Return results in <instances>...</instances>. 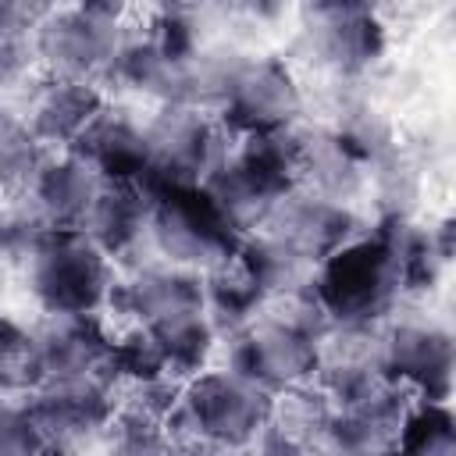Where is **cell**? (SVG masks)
<instances>
[{
	"instance_id": "cell-1",
	"label": "cell",
	"mask_w": 456,
	"mask_h": 456,
	"mask_svg": "<svg viewBox=\"0 0 456 456\" xmlns=\"http://www.w3.org/2000/svg\"><path fill=\"white\" fill-rule=\"evenodd\" d=\"M267 410L271 392L232 367L196 370L182 381L167 413V435L182 449H246L264 431Z\"/></svg>"
},
{
	"instance_id": "cell-16",
	"label": "cell",
	"mask_w": 456,
	"mask_h": 456,
	"mask_svg": "<svg viewBox=\"0 0 456 456\" xmlns=\"http://www.w3.org/2000/svg\"><path fill=\"white\" fill-rule=\"evenodd\" d=\"M82 235H89L110 260L132 256L142 239H150V196L139 182L103 178L86 221L78 224Z\"/></svg>"
},
{
	"instance_id": "cell-13",
	"label": "cell",
	"mask_w": 456,
	"mask_h": 456,
	"mask_svg": "<svg viewBox=\"0 0 456 456\" xmlns=\"http://www.w3.org/2000/svg\"><path fill=\"white\" fill-rule=\"evenodd\" d=\"M28 331H32V342H36L46 378H68V374L110 378V342L114 338L107 335L100 314L43 310L39 321L28 324Z\"/></svg>"
},
{
	"instance_id": "cell-14",
	"label": "cell",
	"mask_w": 456,
	"mask_h": 456,
	"mask_svg": "<svg viewBox=\"0 0 456 456\" xmlns=\"http://www.w3.org/2000/svg\"><path fill=\"white\" fill-rule=\"evenodd\" d=\"M107 103V96L100 93L96 82H78V78H53L43 75L32 93L21 103V118L28 125V132L36 135V142L46 146H61L68 150L78 132L96 118V110Z\"/></svg>"
},
{
	"instance_id": "cell-15",
	"label": "cell",
	"mask_w": 456,
	"mask_h": 456,
	"mask_svg": "<svg viewBox=\"0 0 456 456\" xmlns=\"http://www.w3.org/2000/svg\"><path fill=\"white\" fill-rule=\"evenodd\" d=\"M100 185H103V175L89 160H82L71 150H61L57 157L43 153L25 192L50 228H78Z\"/></svg>"
},
{
	"instance_id": "cell-33",
	"label": "cell",
	"mask_w": 456,
	"mask_h": 456,
	"mask_svg": "<svg viewBox=\"0 0 456 456\" xmlns=\"http://www.w3.org/2000/svg\"><path fill=\"white\" fill-rule=\"evenodd\" d=\"M324 7H370V0H310V11H324Z\"/></svg>"
},
{
	"instance_id": "cell-4",
	"label": "cell",
	"mask_w": 456,
	"mask_h": 456,
	"mask_svg": "<svg viewBox=\"0 0 456 456\" xmlns=\"http://www.w3.org/2000/svg\"><path fill=\"white\" fill-rule=\"evenodd\" d=\"M150 196V239L167 264L210 271L235 256L239 232L224 221L203 185H167Z\"/></svg>"
},
{
	"instance_id": "cell-28",
	"label": "cell",
	"mask_w": 456,
	"mask_h": 456,
	"mask_svg": "<svg viewBox=\"0 0 456 456\" xmlns=\"http://www.w3.org/2000/svg\"><path fill=\"white\" fill-rule=\"evenodd\" d=\"M50 232L28 192L18 196H0V264L21 267L28 253L39 246V239Z\"/></svg>"
},
{
	"instance_id": "cell-18",
	"label": "cell",
	"mask_w": 456,
	"mask_h": 456,
	"mask_svg": "<svg viewBox=\"0 0 456 456\" xmlns=\"http://www.w3.org/2000/svg\"><path fill=\"white\" fill-rule=\"evenodd\" d=\"M203 192L214 200V207L224 214V221L246 235V232H256L267 217V210L274 207V200L289 189L285 182L271 178L267 171H260L256 164H249L242 153L228 150L224 160L200 182Z\"/></svg>"
},
{
	"instance_id": "cell-23",
	"label": "cell",
	"mask_w": 456,
	"mask_h": 456,
	"mask_svg": "<svg viewBox=\"0 0 456 456\" xmlns=\"http://www.w3.org/2000/svg\"><path fill=\"white\" fill-rule=\"evenodd\" d=\"M235 260L249 274V281L260 289V296H274V292H289V289L310 285L314 281V267H317V264H310L306 256H299L296 249H289L285 242H278L274 235H267L260 228L246 232L239 239Z\"/></svg>"
},
{
	"instance_id": "cell-12",
	"label": "cell",
	"mask_w": 456,
	"mask_h": 456,
	"mask_svg": "<svg viewBox=\"0 0 456 456\" xmlns=\"http://www.w3.org/2000/svg\"><path fill=\"white\" fill-rule=\"evenodd\" d=\"M107 310L132 317V328H153L203 306V274L178 264H142L128 278L110 281Z\"/></svg>"
},
{
	"instance_id": "cell-6",
	"label": "cell",
	"mask_w": 456,
	"mask_h": 456,
	"mask_svg": "<svg viewBox=\"0 0 456 456\" xmlns=\"http://www.w3.org/2000/svg\"><path fill=\"white\" fill-rule=\"evenodd\" d=\"M125 36L121 18L100 14L78 4L53 7L32 32L39 68L53 78H78V82H103L114 50Z\"/></svg>"
},
{
	"instance_id": "cell-2",
	"label": "cell",
	"mask_w": 456,
	"mask_h": 456,
	"mask_svg": "<svg viewBox=\"0 0 456 456\" xmlns=\"http://www.w3.org/2000/svg\"><path fill=\"white\" fill-rule=\"evenodd\" d=\"M25 289L39 310L100 314L114 281L110 256L78 228H50L21 264Z\"/></svg>"
},
{
	"instance_id": "cell-19",
	"label": "cell",
	"mask_w": 456,
	"mask_h": 456,
	"mask_svg": "<svg viewBox=\"0 0 456 456\" xmlns=\"http://www.w3.org/2000/svg\"><path fill=\"white\" fill-rule=\"evenodd\" d=\"M82 160H89L103 178L139 182L146 175V132L142 121H135L128 110L103 103L96 118L78 132V139L68 146Z\"/></svg>"
},
{
	"instance_id": "cell-30",
	"label": "cell",
	"mask_w": 456,
	"mask_h": 456,
	"mask_svg": "<svg viewBox=\"0 0 456 456\" xmlns=\"http://www.w3.org/2000/svg\"><path fill=\"white\" fill-rule=\"evenodd\" d=\"M39 78H43V68H39L32 36H0V100L11 103L18 96L25 103V96Z\"/></svg>"
},
{
	"instance_id": "cell-10",
	"label": "cell",
	"mask_w": 456,
	"mask_h": 456,
	"mask_svg": "<svg viewBox=\"0 0 456 456\" xmlns=\"http://www.w3.org/2000/svg\"><path fill=\"white\" fill-rule=\"evenodd\" d=\"M260 232L274 235L310 264H321L360 235V217L349 210V203H338L296 182L274 200Z\"/></svg>"
},
{
	"instance_id": "cell-17",
	"label": "cell",
	"mask_w": 456,
	"mask_h": 456,
	"mask_svg": "<svg viewBox=\"0 0 456 456\" xmlns=\"http://www.w3.org/2000/svg\"><path fill=\"white\" fill-rule=\"evenodd\" d=\"M331 413H335L331 395L321 385H314V381L271 392V410H267L264 431L256 435L253 445L278 449V452L324 449Z\"/></svg>"
},
{
	"instance_id": "cell-32",
	"label": "cell",
	"mask_w": 456,
	"mask_h": 456,
	"mask_svg": "<svg viewBox=\"0 0 456 456\" xmlns=\"http://www.w3.org/2000/svg\"><path fill=\"white\" fill-rule=\"evenodd\" d=\"M57 0H0V36H32Z\"/></svg>"
},
{
	"instance_id": "cell-11",
	"label": "cell",
	"mask_w": 456,
	"mask_h": 456,
	"mask_svg": "<svg viewBox=\"0 0 456 456\" xmlns=\"http://www.w3.org/2000/svg\"><path fill=\"white\" fill-rule=\"evenodd\" d=\"M378 367L385 378L417 399L449 403L452 392V338L424 321H395L378 328Z\"/></svg>"
},
{
	"instance_id": "cell-24",
	"label": "cell",
	"mask_w": 456,
	"mask_h": 456,
	"mask_svg": "<svg viewBox=\"0 0 456 456\" xmlns=\"http://www.w3.org/2000/svg\"><path fill=\"white\" fill-rule=\"evenodd\" d=\"M260 289L249 281V274L239 267V260H224L210 271H203V306L217 335H232L246 328L260 310Z\"/></svg>"
},
{
	"instance_id": "cell-8",
	"label": "cell",
	"mask_w": 456,
	"mask_h": 456,
	"mask_svg": "<svg viewBox=\"0 0 456 456\" xmlns=\"http://www.w3.org/2000/svg\"><path fill=\"white\" fill-rule=\"evenodd\" d=\"M303 114V93L296 75L278 57H242L217 110V121L232 139L292 128Z\"/></svg>"
},
{
	"instance_id": "cell-27",
	"label": "cell",
	"mask_w": 456,
	"mask_h": 456,
	"mask_svg": "<svg viewBox=\"0 0 456 456\" xmlns=\"http://www.w3.org/2000/svg\"><path fill=\"white\" fill-rule=\"evenodd\" d=\"M43 378L32 331L0 317V395H28Z\"/></svg>"
},
{
	"instance_id": "cell-21",
	"label": "cell",
	"mask_w": 456,
	"mask_h": 456,
	"mask_svg": "<svg viewBox=\"0 0 456 456\" xmlns=\"http://www.w3.org/2000/svg\"><path fill=\"white\" fill-rule=\"evenodd\" d=\"M299 139V185L331 196L338 203H349L363 189V164L342 146L335 128H310L296 132Z\"/></svg>"
},
{
	"instance_id": "cell-9",
	"label": "cell",
	"mask_w": 456,
	"mask_h": 456,
	"mask_svg": "<svg viewBox=\"0 0 456 456\" xmlns=\"http://www.w3.org/2000/svg\"><path fill=\"white\" fill-rule=\"evenodd\" d=\"M224 342H228L224 367L256 381L267 392L314 381L317 374V338L292 331L278 321L253 317L246 328L224 335Z\"/></svg>"
},
{
	"instance_id": "cell-22",
	"label": "cell",
	"mask_w": 456,
	"mask_h": 456,
	"mask_svg": "<svg viewBox=\"0 0 456 456\" xmlns=\"http://www.w3.org/2000/svg\"><path fill=\"white\" fill-rule=\"evenodd\" d=\"M175 61H182V57L164 53V46L153 39V32L146 25L139 32H125L121 36L103 82H114L118 89H128V93H139V96H153V100L164 103Z\"/></svg>"
},
{
	"instance_id": "cell-20",
	"label": "cell",
	"mask_w": 456,
	"mask_h": 456,
	"mask_svg": "<svg viewBox=\"0 0 456 456\" xmlns=\"http://www.w3.org/2000/svg\"><path fill=\"white\" fill-rule=\"evenodd\" d=\"M310 43L321 64H328L338 75H356L370 61H378L385 32L370 7H324L314 11Z\"/></svg>"
},
{
	"instance_id": "cell-5",
	"label": "cell",
	"mask_w": 456,
	"mask_h": 456,
	"mask_svg": "<svg viewBox=\"0 0 456 456\" xmlns=\"http://www.w3.org/2000/svg\"><path fill=\"white\" fill-rule=\"evenodd\" d=\"M146 132V175L139 185L146 192L167 185H200L228 153V132L217 114L160 103V110L142 125Z\"/></svg>"
},
{
	"instance_id": "cell-25",
	"label": "cell",
	"mask_w": 456,
	"mask_h": 456,
	"mask_svg": "<svg viewBox=\"0 0 456 456\" xmlns=\"http://www.w3.org/2000/svg\"><path fill=\"white\" fill-rule=\"evenodd\" d=\"M43 153L46 150L28 132L25 118L11 103L0 100V196L25 192L39 160H43Z\"/></svg>"
},
{
	"instance_id": "cell-3",
	"label": "cell",
	"mask_w": 456,
	"mask_h": 456,
	"mask_svg": "<svg viewBox=\"0 0 456 456\" xmlns=\"http://www.w3.org/2000/svg\"><path fill=\"white\" fill-rule=\"evenodd\" d=\"M314 292L331 321H381L403 296L392 246L374 228L314 267Z\"/></svg>"
},
{
	"instance_id": "cell-31",
	"label": "cell",
	"mask_w": 456,
	"mask_h": 456,
	"mask_svg": "<svg viewBox=\"0 0 456 456\" xmlns=\"http://www.w3.org/2000/svg\"><path fill=\"white\" fill-rule=\"evenodd\" d=\"M46 452V442L28 413L25 395H0V456Z\"/></svg>"
},
{
	"instance_id": "cell-29",
	"label": "cell",
	"mask_w": 456,
	"mask_h": 456,
	"mask_svg": "<svg viewBox=\"0 0 456 456\" xmlns=\"http://www.w3.org/2000/svg\"><path fill=\"white\" fill-rule=\"evenodd\" d=\"M103 435H107L110 449L132 452V456L175 449L171 435H167V420H160V417H153V413H146V410H139L132 403H121V399L114 403V413H110Z\"/></svg>"
},
{
	"instance_id": "cell-7",
	"label": "cell",
	"mask_w": 456,
	"mask_h": 456,
	"mask_svg": "<svg viewBox=\"0 0 456 456\" xmlns=\"http://www.w3.org/2000/svg\"><path fill=\"white\" fill-rule=\"evenodd\" d=\"M28 413L50 449H78L93 435H103L118 385L103 374H68V378H43L28 395Z\"/></svg>"
},
{
	"instance_id": "cell-26",
	"label": "cell",
	"mask_w": 456,
	"mask_h": 456,
	"mask_svg": "<svg viewBox=\"0 0 456 456\" xmlns=\"http://www.w3.org/2000/svg\"><path fill=\"white\" fill-rule=\"evenodd\" d=\"M395 449L406 452H428V456H449L456 449V428L449 403L438 399H413L399 431Z\"/></svg>"
}]
</instances>
